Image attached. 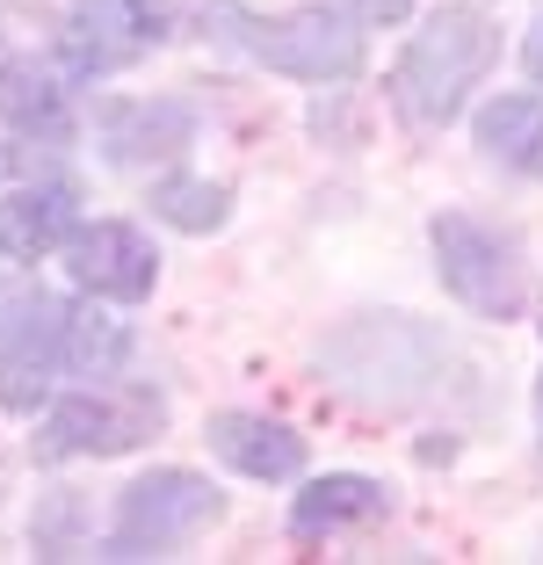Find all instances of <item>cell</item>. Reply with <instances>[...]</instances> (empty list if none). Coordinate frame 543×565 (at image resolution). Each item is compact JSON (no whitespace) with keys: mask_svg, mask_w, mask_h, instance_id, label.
I'll use <instances>...</instances> for the list:
<instances>
[{"mask_svg":"<svg viewBox=\"0 0 543 565\" xmlns=\"http://www.w3.org/2000/svg\"><path fill=\"white\" fill-rule=\"evenodd\" d=\"M217 36L232 51H247L254 66L290 73V81H348L362 66V30L355 15H333V8H290V15H254L247 0H211L203 8Z\"/></svg>","mask_w":543,"mask_h":565,"instance_id":"6da1fadb","label":"cell"},{"mask_svg":"<svg viewBox=\"0 0 543 565\" xmlns=\"http://www.w3.org/2000/svg\"><path fill=\"white\" fill-rule=\"evenodd\" d=\"M493 30L478 8H435L428 30H413L406 58L392 73V102L413 131H443L449 117L464 109V95L478 87V73L493 66Z\"/></svg>","mask_w":543,"mask_h":565,"instance_id":"7a4b0ae2","label":"cell"},{"mask_svg":"<svg viewBox=\"0 0 543 565\" xmlns=\"http://www.w3.org/2000/svg\"><path fill=\"white\" fill-rule=\"evenodd\" d=\"M217 515H225V493L211 479H196V471H181V465L146 471V479L124 486V500H116L102 558H167V551L196 544Z\"/></svg>","mask_w":543,"mask_h":565,"instance_id":"3957f363","label":"cell"},{"mask_svg":"<svg viewBox=\"0 0 543 565\" xmlns=\"http://www.w3.org/2000/svg\"><path fill=\"white\" fill-rule=\"evenodd\" d=\"M428 239H435V276H443V290L464 312L522 319L529 268H522V254H514L508 233H493V225H478V217H464V211H443L428 225Z\"/></svg>","mask_w":543,"mask_h":565,"instance_id":"277c9868","label":"cell"},{"mask_svg":"<svg viewBox=\"0 0 543 565\" xmlns=\"http://www.w3.org/2000/svg\"><path fill=\"white\" fill-rule=\"evenodd\" d=\"M167 420L160 392H81V399L51 406L44 435H36V457H124L138 449L152 428Z\"/></svg>","mask_w":543,"mask_h":565,"instance_id":"5b68a950","label":"cell"},{"mask_svg":"<svg viewBox=\"0 0 543 565\" xmlns=\"http://www.w3.org/2000/svg\"><path fill=\"white\" fill-rule=\"evenodd\" d=\"M66 370V305L58 298H22L0 341V406L36 414L51 399V377Z\"/></svg>","mask_w":543,"mask_h":565,"instance_id":"8992f818","label":"cell"},{"mask_svg":"<svg viewBox=\"0 0 543 565\" xmlns=\"http://www.w3.org/2000/svg\"><path fill=\"white\" fill-rule=\"evenodd\" d=\"M167 36V8L160 0H81L66 15V66L81 73H116L146 58L152 44Z\"/></svg>","mask_w":543,"mask_h":565,"instance_id":"52a82bcc","label":"cell"},{"mask_svg":"<svg viewBox=\"0 0 543 565\" xmlns=\"http://www.w3.org/2000/svg\"><path fill=\"white\" fill-rule=\"evenodd\" d=\"M66 276L81 282V290H95V298L138 305L152 290V276H160V254H152V239L138 233V225H87V233L73 225Z\"/></svg>","mask_w":543,"mask_h":565,"instance_id":"ba28073f","label":"cell"},{"mask_svg":"<svg viewBox=\"0 0 543 565\" xmlns=\"http://www.w3.org/2000/svg\"><path fill=\"white\" fill-rule=\"evenodd\" d=\"M377 515H392V486L362 479V471H327V479H312L305 493H297L290 536L297 544H319V536L355 530V522H377Z\"/></svg>","mask_w":543,"mask_h":565,"instance_id":"9c48e42d","label":"cell"},{"mask_svg":"<svg viewBox=\"0 0 543 565\" xmlns=\"http://www.w3.org/2000/svg\"><path fill=\"white\" fill-rule=\"evenodd\" d=\"M73 225H81V203H73L66 182H30L0 203V254L8 262H36V254L66 247Z\"/></svg>","mask_w":543,"mask_h":565,"instance_id":"30bf717a","label":"cell"},{"mask_svg":"<svg viewBox=\"0 0 543 565\" xmlns=\"http://www.w3.org/2000/svg\"><path fill=\"white\" fill-rule=\"evenodd\" d=\"M211 449L239 479H297V471H305V435H290L268 414H217Z\"/></svg>","mask_w":543,"mask_h":565,"instance_id":"8fae6325","label":"cell"},{"mask_svg":"<svg viewBox=\"0 0 543 565\" xmlns=\"http://www.w3.org/2000/svg\"><path fill=\"white\" fill-rule=\"evenodd\" d=\"M0 117L22 138H66L73 131L66 87H58L51 66H36V58H8V66H0Z\"/></svg>","mask_w":543,"mask_h":565,"instance_id":"7c38bea8","label":"cell"},{"mask_svg":"<svg viewBox=\"0 0 543 565\" xmlns=\"http://www.w3.org/2000/svg\"><path fill=\"white\" fill-rule=\"evenodd\" d=\"M189 138H196V117H189L181 102H116L109 109V152L124 167L174 160Z\"/></svg>","mask_w":543,"mask_h":565,"instance_id":"4fadbf2b","label":"cell"},{"mask_svg":"<svg viewBox=\"0 0 543 565\" xmlns=\"http://www.w3.org/2000/svg\"><path fill=\"white\" fill-rule=\"evenodd\" d=\"M478 146L500 167H536L543 152V95H500L478 109Z\"/></svg>","mask_w":543,"mask_h":565,"instance_id":"5bb4252c","label":"cell"},{"mask_svg":"<svg viewBox=\"0 0 543 565\" xmlns=\"http://www.w3.org/2000/svg\"><path fill=\"white\" fill-rule=\"evenodd\" d=\"M152 211L167 217V225H181V233H217L232 217V189L225 182H196V174H174V182L152 189Z\"/></svg>","mask_w":543,"mask_h":565,"instance_id":"9a60e30c","label":"cell"},{"mask_svg":"<svg viewBox=\"0 0 543 565\" xmlns=\"http://www.w3.org/2000/svg\"><path fill=\"white\" fill-rule=\"evenodd\" d=\"M116 363H124V327H116V319H95V312H81V319L66 312V370L109 377Z\"/></svg>","mask_w":543,"mask_h":565,"instance_id":"2e32d148","label":"cell"},{"mask_svg":"<svg viewBox=\"0 0 543 565\" xmlns=\"http://www.w3.org/2000/svg\"><path fill=\"white\" fill-rule=\"evenodd\" d=\"M413 0H355V22H398Z\"/></svg>","mask_w":543,"mask_h":565,"instance_id":"e0dca14e","label":"cell"},{"mask_svg":"<svg viewBox=\"0 0 543 565\" xmlns=\"http://www.w3.org/2000/svg\"><path fill=\"white\" fill-rule=\"evenodd\" d=\"M522 66H529V81H543V15L529 22V44H522Z\"/></svg>","mask_w":543,"mask_h":565,"instance_id":"ac0fdd59","label":"cell"},{"mask_svg":"<svg viewBox=\"0 0 543 565\" xmlns=\"http://www.w3.org/2000/svg\"><path fill=\"white\" fill-rule=\"evenodd\" d=\"M536 414H543V384H536Z\"/></svg>","mask_w":543,"mask_h":565,"instance_id":"d6986e66","label":"cell"},{"mask_svg":"<svg viewBox=\"0 0 543 565\" xmlns=\"http://www.w3.org/2000/svg\"><path fill=\"white\" fill-rule=\"evenodd\" d=\"M536 167H543V152H536Z\"/></svg>","mask_w":543,"mask_h":565,"instance_id":"ffe728a7","label":"cell"}]
</instances>
